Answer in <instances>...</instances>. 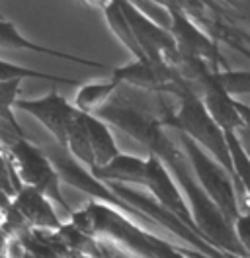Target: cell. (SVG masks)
Segmentation results:
<instances>
[{"label": "cell", "mask_w": 250, "mask_h": 258, "mask_svg": "<svg viewBox=\"0 0 250 258\" xmlns=\"http://www.w3.org/2000/svg\"><path fill=\"white\" fill-rule=\"evenodd\" d=\"M104 14H106V20H108L109 30L115 33L117 39L135 55V59H137V61H147L145 55H143V51H141V47L137 45V39H135V35H133V30H131V26H129V22H127V18H125L119 2H109L108 6L104 8Z\"/></svg>", "instance_id": "4fadbf2b"}, {"label": "cell", "mask_w": 250, "mask_h": 258, "mask_svg": "<svg viewBox=\"0 0 250 258\" xmlns=\"http://www.w3.org/2000/svg\"><path fill=\"white\" fill-rule=\"evenodd\" d=\"M14 108L24 110L30 115H33L35 119H39L47 127V131L51 135H55L57 143L61 147L65 145V137H67L71 123L78 115L75 106L71 102H67L57 90L49 92L43 98H37V100H18Z\"/></svg>", "instance_id": "8992f818"}, {"label": "cell", "mask_w": 250, "mask_h": 258, "mask_svg": "<svg viewBox=\"0 0 250 258\" xmlns=\"http://www.w3.org/2000/svg\"><path fill=\"white\" fill-rule=\"evenodd\" d=\"M145 190L149 192V196H153L156 202L168 210L178 217L186 227H190L194 233H198V229L192 221V213L188 210V204L184 200V196L180 192L176 180L172 178V174L168 172V168L162 162L156 159L155 155H149L147 159V168H145ZM200 235V233H198ZM202 237V235H200ZM203 239V237H202ZM205 241V239H203Z\"/></svg>", "instance_id": "5b68a950"}, {"label": "cell", "mask_w": 250, "mask_h": 258, "mask_svg": "<svg viewBox=\"0 0 250 258\" xmlns=\"http://www.w3.org/2000/svg\"><path fill=\"white\" fill-rule=\"evenodd\" d=\"M180 145L200 188L209 196V200L221 210V213L234 223V219L240 215V204L233 176L184 133H180Z\"/></svg>", "instance_id": "7a4b0ae2"}, {"label": "cell", "mask_w": 250, "mask_h": 258, "mask_svg": "<svg viewBox=\"0 0 250 258\" xmlns=\"http://www.w3.org/2000/svg\"><path fill=\"white\" fill-rule=\"evenodd\" d=\"M12 208L24 219L30 231H43V233H57L61 229V219L55 213V206L51 200L33 188L22 186L12 198Z\"/></svg>", "instance_id": "52a82bcc"}, {"label": "cell", "mask_w": 250, "mask_h": 258, "mask_svg": "<svg viewBox=\"0 0 250 258\" xmlns=\"http://www.w3.org/2000/svg\"><path fill=\"white\" fill-rule=\"evenodd\" d=\"M24 79H10V81H0V117L10 119L14 115V106L18 102L20 86Z\"/></svg>", "instance_id": "9a60e30c"}, {"label": "cell", "mask_w": 250, "mask_h": 258, "mask_svg": "<svg viewBox=\"0 0 250 258\" xmlns=\"http://www.w3.org/2000/svg\"><path fill=\"white\" fill-rule=\"evenodd\" d=\"M117 90V82H96V84H82L77 90L75 96V110L80 113H94L98 108H102L109 98L113 96V92Z\"/></svg>", "instance_id": "7c38bea8"}, {"label": "cell", "mask_w": 250, "mask_h": 258, "mask_svg": "<svg viewBox=\"0 0 250 258\" xmlns=\"http://www.w3.org/2000/svg\"><path fill=\"white\" fill-rule=\"evenodd\" d=\"M0 49H24V51H35V53H45V55H51V57H61L65 61H73V63H80L86 64V67H96L100 69L102 64L94 63L90 59H82V57H77V55H69V53H61V51H55V49L43 47L39 43H33L30 39H26L22 33L16 30V26L12 22L0 18ZM104 69V67H102Z\"/></svg>", "instance_id": "8fae6325"}, {"label": "cell", "mask_w": 250, "mask_h": 258, "mask_svg": "<svg viewBox=\"0 0 250 258\" xmlns=\"http://www.w3.org/2000/svg\"><path fill=\"white\" fill-rule=\"evenodd\" d=\"M236 108H238V112H240V117H242L244 125H248L250 127V108L242 106V104H238V102H236Z\"/></svg>", "instance_id": "e0dca14e"}, {"label": "cell", "mask_w": 250, "mask_h": 258, "mask_svg": "<svg viewBox=\"0 0 250 258\" xmlns=\"http://www.w3.org/2000/svg\"><path fill=\"white\" fill-rule=\"evenodd\" d=\"M213 79L231 98L234 94H250V71H215Z\"/></svg>", "instance_id": "5bb4252c"}, {"label": "cell", "mask_w": 250, "mask_h": 258, "mask_svg": "<svg viewBox=\"0 0 250 258\" xmlns=\"http://www.w3.org/2000/svg\"><path fill=\"white\" fill-rule=\"evenodd\" d=\"M176 98L180 100V108L172 112L164 129L172 127L184 133L196 145L202 147L209 157H213L234 180L233 162H231V153H229L225 131L211 119V115L207 113L205 106H203L202 98L188 84H184L178 90Z\"/></svg>", "instance_id": "6da1fadb"}, {"label": "cell", "mask_w": 250, "mask_h": 258, "mask_svg": "<svg viewBox=\"0 0 250 258\" xmlns=\"http://www.w3.org/2000/svg\"><path fill=\"white\" fill-rule=\"evenodd\" d=\"M234 237L240 244L244 256L250 258V211H242L233 223Z\"/></svg>", "instance_id": "2e32d148"}, {"label": "cell", "mask_w": 250, "mask_h": 258, "mask_svg": "<svg viewBox=\"0 0 250 258\" xmlns=\"http://www.w3.org/2000/svg\"><path fill=\"white\" fill-rule=\"evenodd\" d=\"M6 155L12 162V168L22 186L41 192L47 200L53 202V206L57 204L62 210L71 211L67 200L61 194V178L41 147L33 145L30 139H22L10 147Z\"/></svg>", "instance_id": "3957f363"}, {"label": "cell", "mask_w": 250, "mask_h": 258, "mask_svg": "<svg viewBox=\"0 0 250 258\" xmlns=\"http://www.w3.org/2000/svg\"><path fill=\"white\" fill-rule=\"evenodd\" d=\"M198 96L202 98L203 106H205L207 113L211 115V119L225 133H236L238 129L244 125V121L240 117V112L236 108V100H233L215 82L213 73L200 84V94Z\"/></svg>", "instance_id": "ba28073f"}, {"label": "cell", "mask_w": 250, "mask_h": 258, "mask_svg": "<svg viewBox=\"0 0 250 258\" xmlns=\"http://www.w3.org/2000/svg\"><path fill=\"white\" fill-rule=\"evenodd\" d=\"M145 168H147V159L119 153L106 166L90 170V174L106 184L111 182V184H123L133 188H145Z\"/></svg>", "instance_id": "9c48e42d"}, {"label": "cell", "mask_w": 250, "mask_h": 258, "mask_svg": "<svg viewBox=\"0 0 250 258\" xmlns=\"http://www.w3.org/2000/svg\"><path fill=\"white\" fill-rule=\"evenodd\" d=\"M166 8L170 10V33L176 41V47L180 55L196 57L203 63H207L213 71H221L219 64H223L221 53L217 47V39H213L207 32H203L200 24H196L192 18H188L176 2H166Z\"/></svg>", "instance_id": "277c9868"}, {"label": "cell", "mask_w": 250, "mask_h": 258, "mask_svg": "<svg viewBox=\"0 0 250 258\" xmlns=\"http://www.w3.org/2000/svg\"><path fill=\"white\" fill-rule=\"evenodd\" d=\"M0 223H2V211H0Z\"/></svg>", "instance_id": "ac0fdd59"}, {"label": "cell", "mask_w": 250, "mask_h": 258, "mask_svg": "<svg viewBox=\"0 0 250 258\" xmlns=\"http://www.w3.org/2000/svg\"><path fill=\"white\" fill-rule=\"evenodd\" d=\"M80 121L86 131V137H88V143H90L94 155L92 170L106 166L109 161H113L119 155V149H117L115 137H113L109 125H106L102 119H98L92 113H80Z\"/></svg>", "instance_id": "30bf717a"}]
</instances>
